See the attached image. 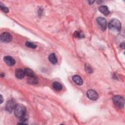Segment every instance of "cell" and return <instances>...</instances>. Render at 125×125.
Listing matches in <instances>:
<instances>
[{"mask_svg":"<svg viewBox=\"0 0 125 125\" xmlns=\"http://www.w3.org/2000/svg\"><path fill=\"white\" fill-rule=\"evenodd\" d=\"M88 97L92 100H96L98 98V94L96 92L93 90H89L87 92Z\"/></svg>","mask_w":125,"mask_h":125,"instance_id":"cell-6","label":"cell"},{"mask_svg":"<svg viewBox=\"0 0 125 125\" xmlns=\"http://www.w3.org/2000/svg\"><path fill=\"white\" fill-rule=\"evenodd\" d=\"M4 101V100H3V96L2 95H1V104L3 103Z\"/></svg>","mask_w":125,"mask_h":125,"instance_id":"cell-21","label":"cell"},{"mask_svg":"<svg viewBox=\"0 0 125 125\" xmlns=\"http://www.w3.org/2000/svg\"><path fill=\"white\" fill-rule=\"evenodd\" d=\"M25 76V73L24 70H23L21 68H19L16 70L15 71V76L17 78L19 79H23Z\"/></svg>","mask_w":125,"mask_h":125,"instance_id":"cell-9","label":"cell"},{"mask_svg":"<svg viewBox=\"0 0 125 125\" xmlns=\"http://www.w3.org/2000/svg\"><path fill=\"white\" fill-rule=\"evenodd\" d=\"M49 59L50 60V61L53 65L56 64L58 61H57V59L55 56V54L54 53H51L49 57Z\"/></svg>","mask_w":125,"mask_h":125,"instance_id":"cell-12","label":"cell"},{"mask_svg":"<svg viewBox=\"0 0 125 125\" xmlns=\"http://www.w3.org/2000/svg\"><path fill=\"white\" fill-rule=\"evenodd\" d=\"M85 69L86 71L89 73H92L93 72L92 68L90 66H88L87 65H86L85 66Z\"/></svg>","mask_w":125,"mask_h":125,"instance_id":"cell-19","label":"cell"},{"mask_svg":"<svg viewBox=\"0 0 125 125\" xmlns=\"http://www.w3.org/2000/svg\"><path fill=\"white\" fill-rule=\"evenodd\" d=\"M108 27L110 30L120 31L121 29V24L120 22L116 19H111L108 23Z\"/></svg>","mask_w":125,"mask_h":125,"instance_id":"cell-2","label":"cell"},{"mask_svg":"<svg viewBox=\"0 0 125 125\" xmlns=\"http://www.w3.org/2000/svg\"><path fill=\"white\" fill-rule=\"evenodd\" d=\"M94 2V1H89V4H91V5H92Z\"/></svg>","mask_w":125,"mask_h":125,"instance_id":"cell-22","label":"cell"},{"mask_svg":"<svg viewBox=\"0 0 125 125\" xmlns=\"http://www.w3.org/2000/svg\"><path fill=\"white\" fill-rule=\"evenodd\" d=\"M99 10L102 13H103V14H104L105 15H108L110 13V11L108 10V8L105 6H103L100 7L99 8Z\"/></svg>","mask_w":125,"mask_h":125,"instance_id":"cell-11","label":"cell"},{"mask_svg":"<svg viewBox=\"0 0 125 125\" xmlns=\"http://www.w3.org/2000/svg\"><path fill=\"white\" fill-rule=\"evenodd\" d=\"M12 40V36L8 32H4L1 35V41L3 43H9Z\"/></svg>","mask_w":125,"mask_h":125,"instance_id":"cell-4","label":"cell"},{"mask_svg":"<svg viewBox=\"0 0 125 125\" xmlns=\"http://www.w3.org/2000/svg\"><path fill=\"white\" fill-rule=\"evenodd\" d=\"M24 72H25V75L28 76V77H31L35 76H34V72L32 70H31L30 68H25L24 69Z\"/></svg>","mask_w":125,"mask_h":125,"instance_id":"cell-14","label":"cell"},{"mask_svg":"<svg viewBox=\"0 0 125 125\" xmlns=\"http://www.w3.org/2000/svg\"><path fill=\"white\" fill-rule=\"evenodd\" d=\"M120 47H121V48L124 49V48H125V44H124V43H122V44H121V45H120Z\"/></svg>","mask_w":125,"mask_h":125,"instance_id":"cell-20","label":"cell"},{"mask_svg":"<svg viewBox=\"0 0 125 125\" xmlns=\"http://www.w3.org/2000/svg\"><path fill=\"white\" fill-rule=\"evenodd\" d=\"M74 36L78 38H82L84 37V35H83V34L79 31H76L74 34Z\"/></svg>","mask_w":125,"mask_h":125,"instance_id":"cell-18","label":"cell"},{"mask_svg":"<svg viewBox=\"0 0 125 125\" xmlns=\"http://www.w3.org/2000/svg\"><path fill=\"white\" fill-rule=\"evenodd\" d=\"M4 61L6 64L9 66H13L15 64V61L14 58L11 56H5L4 58Z\"/></svg>","mask_w":125,"mask_h":125,"instance_id":"cell-8","label":"cell"},{"mask_svg":"<svg viewBox=\"0 0 125 125\" xmlns=\"http://www.w3.org/2000/svg\"><path fill=\"white\" fill-rule=\"evenodd\" d=\"M16 106L15 101L13 100H10L8 101L6 105V109L9 112L11 113L14 110Z\"/></svg>","mask_w":125,"mask_h":125,"instance_id":"cell-5","label":"cell"},{"mask_svg":"<svg viewBox=\"0 0 125 125\" xmlns=\"http://www.w3.org/2000/svg\"><path fill=\"white\" fill-rule=\"evenodd\" d=\"M52 87L54 89H55L56 91H61L63 88L62 85L60 84V83L57 82H55L53 83Z\"/></svg>","mask_w":125,"mask_h":125,"instance_id":"cell-13","label":"cell"},{"mask_svg":"<svg viewBox=\"0 0 125 125\" xmlns=\"http://www.w3.org/2000/svg\"><path fill=\"white\" fill-rule=\"evenodd\" d=\"M14 111L15 116L18 118L22 120V121L25 120V118L26 110V108L24 105L21 104H17Z\"/></svg>","mask_w":125,"mask_h":125,"instance_id":"cell-1","label":"cell"},{"mask_svg":"<svg viewBox=\"0 0 125 125\" xmlns=\"http://www.w3.org/2000/svg\"><path fill=\"white\" fill-rule=\"evenodd\" d=\"M0 8H1V9L5 13H8L9 12V9L6 7L5 5H4L2 3H1V5H0Z\"/></svg>","mask_w":125,"mask_h":125,"instance_id":"cell-17","label":"cell"},{"mask_svg":"<svg viewBox=\"0 0 125 125\" xmlns=\"http://www.w3.org/2000/svg\"><path fill=\"white\" fill-rule=\"evenodd\" d=\"M27 82L30 84H35L38 83V79L35 76L29 77Z\"/></svg>","mask_w":125,"mask_h":125,"instance_id":"cell-15","label":"cell"},{"mask_svg":"<svg viewBox=\"0 0 125 125\" xmlns=\"http://www.w3.org/2000/svg\"><path fill=\"white\" fill-rule=\"evenodd\" d=\"M97 22L99 25L100 26L101 28L105 30L106 29L107 26V23L106 19L103 17H98L97 19Z\"/></svg>","mask_w":125,"mask_h":125,"instance_id":"cell-7","label":"cell"},{"mask_svg":"<svg viewBox=\"0 0 125 125\" xmlns=\"http://www.w3.org/2000/svg\"><path fill=\"white\" fill-rule=\"evenodd\" d=\"M25 45H26V47H27L29 48H31V49H36V47H37L36 45L33 44L32 43L29 42H26V43H25Z\"/></svg>","mask_w":125,"mask_h":125,"instance_id":"cell-16","label":"cell"},{"mask_svg":"<svg viewBox=\"0 0 125 125\" xmlns=\"http://www.w3.org/2000/svg\"><path fill=\"white\" fill-rule=\"evenodd\" d=\"M72 80L77 85L81 86L83 84V81L82 78L79 75H74L72 77Z\"/></svg>","mask_w":125,"mask_h":125,"instance_id":"cell-10","label":"cell"},{"mask_svg":"<svg viewBox=\"0 0 125 125\" xmlns=\"http://www.w3.org/2000/svg\"><path fill=\"white\" fill-rule=\"evenodd\" d=\"M112 100L113 103L117 107L120 108H122L124 107L125 101L124 98L122 96L120 95H115L113 97Z\"/></svg>","mask_w":125,"mask_h":125,"instance_id":"cell-3","label":"cell"}]
</instances>
